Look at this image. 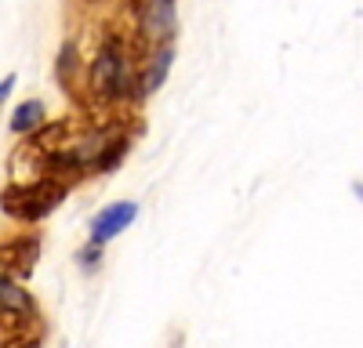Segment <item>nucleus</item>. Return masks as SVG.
Masks as SVG:
<instances>
[{
  "instance_id": "nucleus-2",
  "label": "nucleus",
  "mask_w": 363,
  "mask_h": 348,
  "mask_svg": "<svg viewBox=\"0 0 363 348\" xmlns=\"http://www.w3.org/2000/svg\"><path fill=\"white\" fill-rule=\"evenodd\" d=\"M66 199V182L51 178V174H37L33 182H15L0 192V211L11 214L15 221H44L58 203Z\"/></svg>"
},
{
  "instance_id": "nucleus-4",
  "label": "nucleus",
  "mask_w": 363,
  "mask_h": 348,
  "mask_svg": "<svg viewBox=\"0 0 363 348\" xmlns=\"http://www.w3.org/2000/svg\"><path fill=\"white\" fill-rule=\"evenodd\" d=\"M135 22L145 44H171L178 33V4L174 0H138Z\"/></svg>"
},
{
  "instance_id": "nucleus-7",
  "label": "nucleus",
  "mask_w": 363,
  "mask_h": 348,
  "mask_svg": "<svg viewBox=\"0 0 363 348\" xmlns=\"http://www.w3.org/2000/svg\"><path fill=\"white\" fill-rule=\"evenodd\" d=\"M171 66H174V47L171 44H157L153 54H149V62H145V69L138 73V98L160 91V83L167 80Z\"/></svg>"
},
{
  "instance_id": "nucleus-9",
  "label": "nucleus",
  "mask_w": 363,
  "mask_h": 348,
  "mask_svg": "<svg viewBox=\"0 0 363 348\" xmlns=\"http://www.w3.org/2000/svg\"><path fill=\"white\" fill-rule=\"evenodd\" d=\"M77 69H80V54H77V47H73V44H66L62 51H58V66H55L58 83H62V87H73Z\"/></svg>"
},
{
  "instance_id": "nucleus-11",
  "label": "nucleus",
  "mask_w": 363,
  "mask_h": 348,
  "mask_svg": "<svg viewBox=\"0 0 363 348\" xmlns=\"http://www.w3.org/2000/svg\"><path fill=\"white\" fill-rule=\"evenodd\" d=\"M15 83H18L15 73H8L4 80H0V112H4V105H8V98H11V91H15Z\"/></svg>"
},
{
  "instance_id": "nucleus-8",
  "label": "nucleus",
  "mask_w": 363,
  "mask_h": 348,
  "mask_svg": "<svg viewBox=\"0 0 363 348\" xmlns=\"http://www.w3.org/2000/svg\"><path fill=\"white\" fill-rule=\"evenodd\" d=\"M44 127V102L40 98H26L11 112V134H37Z\"/></svg>"
},
{
  "instance_id": "nucleus-6",
  "label": "nucleus",
  "mask_w": 363,
  "mask_h": 348,
  "mask_svg": "<svg viewBox=\"0 0 363 348\" xmlns=\"http://www.w3.org/2000/svg\"><path fill=\"white\" fill-rule=\"evenodd\" d=\"M37 257H40V240L37 236H11L8 243H0V272L26 279L37 269Z\"/></svg>"
},
{
  "instance_id": "nucleus-3",
  "label": "nucleus",
  "mask_w": 363,
  "mask_h": 348,
  "mask_svg": "<svg viewBox=\"0 0 363 348\" xmlns=\"http://www.w3.org/2000/svg\"><path fill=\"white\" fill-rule=\"evenodd\" d=\"M40 327V308L18 276L0 272V337L4 341H33Z\"/></svg>"
},
{
  "instance_id": "nucleus-5",
  "label": "nucleus",
  "mask_w": 363,
  "mask_h": 348,
  "mask_svg": "<svg viewBox=\"0 0 363 348\" xmlns=\"http://www.w3.org/2000/svg\"><path fill=\"white\" fill-rule=\"evenodd\" d=\"M135 218H138V203H135V199L109 203V207H102V211L95 214V221H91V240L106 247V243L116 240L124 228H131Z\"/></svg>"
},
{
  "instance_id": "nucleus-1",
  "label": "nucleus",
  "mask_w": 363,
  "mask_h": 348,
  "mask_svg": "<svg viewBox=\"0 0 363 348\" xmlns=\"http://www.w3.org/2000/svg\"><path fill=\"white\" fill-rule=\"evenodd\" d=\"M87 87L91 95L102 102H131L138 98V69L135 58L128 54V47L120 40H109L99 47V54L87 66Z\"/></svg>"
},
{
  "instance_id": "nucleus-10",
  "label": "nucleus",
  "mask_w": 363,
  "mask_h": 348,
  "mask_svg": "<svg viewBox=\"0 0 363 348\" xmlns=\"http://www.w3.org/2000/svg\"><path fill=\"white\" fill-rule=\"evenodd\" d=\"M99 257H102V243H95L91 240L80 254H77V265L84 269V272H91V269H99Z\"/></svg>"
}]
</instances>
